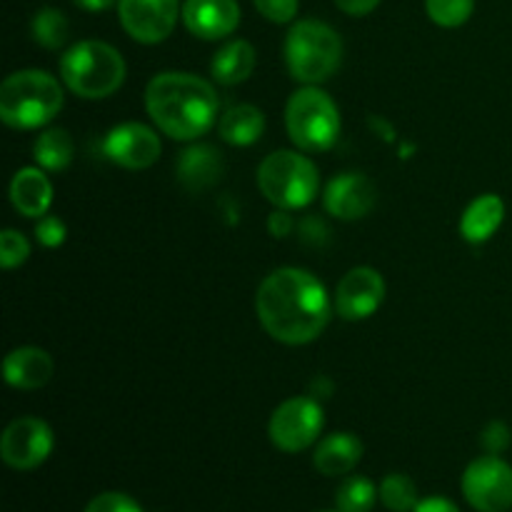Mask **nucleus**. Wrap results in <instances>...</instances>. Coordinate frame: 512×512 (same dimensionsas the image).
Returning <instances> with one entry per match:
<instances>
[{
    "label": "nucleus",
    "instance_id": "1",
    "mask_svg": "<svg viewBox=\"0 0 512 512\" xmlns=\"http://www.w3.org/2000/svg\"><path fill=\"white\" fill-rule=\"evenodd\" d=\"M325 285L303 268H278L260 283L255 313L273 340L285 345L313 343L330 323Z\"/></svg>",
    "mask_w": 512,
    "mask_h": 512
},
{
    "label": "nucleus",
    "instance_id": "2",
    "mask_svg": "<svg viewBox=\"0 0 512 512\" xmlns=\"http://www.w3.org/2000/svg\"><path fill=\"white\" fill-rule=\"evenodd\" d=\"M153 123L173 140H195L213 128L220 100L213 85L193 73H158L145 88Z\"/></svg>",
    "mask_w": 512,
    "mask_h": 512
},
{
    "label": "nucleus",
    "instance_id": "3",
    "mask_svg": "<svg viewBox=\"0 0 512 512\" xmlns=\"http://www.w3.org/2000/svg\"><path fill=\"white\" fill-rule=\"evenodd\" d=\"M63 108V88L45 70H18L0 85V118L8 128L48 125Z\"/></svg>",
    "mask_w": 512,
    "mask_h": 512
},
{
    "label": "nucleus",
    "instance_id": "4",
    "mask_svg": "<svg viewBox=\"0 0 512 512\" xmlns=\"http://www.w3.org/2000/svg\"><path fill=\"white\" fill-rule=\"evenodd\" d=\"M60 78L78 98H108L123 85L125 60L110 43L83 40L65 50L60 58Z\"/></svg>",
    "mask_w": 512,
    "mask_h": 512
},
{
    "label": "nucleus",
    "instance_id": "5",
    "mask_svg": "<svg viewBox=\"0 0 512 512\" xmlns=\"http://www.w3.org/2000/svg\"><path fill=\"white\" fill-rule=\"evenodd\" d=\"M285 63L298 83L320 85L343 63V40L320 20H300L285 35Z\"/></svg>",
    "mask_w": 512,
    "mask_h": 512
},
{
    "label": "nucleus",
    "instance_id": "6",
    "mask_svg": "<svg viewBox=\"0 0 512 512\" xmlns=\"http://www.w3.org/2000/svg\"><path fill=\"white\" fill-rule=\"evenodd\" d=\"M285 128L290 140L305 153H323L338 143L340 110L318 85L295 90L285 108Z\"/></svg>",
    "mask_w": 512,
    "mask_h": 512
},
{
    "label": "nucleus",
    "instance_id": "7",
    "mask_svg": "<svg viewBox=\"0 0 512 512\" xmlns=\"http://www.w3.org/2000/svg\"><path fill=\"white\" fill-rule=\"evenodd\" d=\"M258 188L275 208L300 210L318 195L320 175L310 158L295 150H275L260 163Z\"/></svg>",
    "mask_w": 512,
    "mask_h": 512
},
{
    "label": "nucleus",
    "instance_id": "8",
    "mask_svg": "<svg viewBox=\"0 0 512 512\" xmlns=\"http://www.w3.org/2000/svg\"><path fill=\"white\" fill-rule=\"evenodd\" d=\"M465 500L478 512H508L512 508V468L500 455H483L463 473Z\"/></svg>",
    "mask_w": 512,
    "mask_h": 512
},
{
    "label": "nucleus",
    "instance_id": "9",
    "mask_svg": "<svg viewBox=\"0 0 512 512\" xmlns=\"http://www.w3.org/2000/svg\"><path fill=\"white\" fill-rule=\"evenodd\" d=\"M325 425L323 408L315 398H290L270 418V440L283 453H300L320 438Z\"/></svg>",
    "mask_w": 512,
    "mask_h": 512
},
{
    "label": "nucleus",
    "instance_id": "10",
    "mask_svg": "<svg viewBox=\"0 0 512 512\" xmlns=\"http://www.w3.org/2000/svg\"><path fill=\"white\" fill-rule=\"evenodd\" d=\"M53 430L40 418H15L0 438V458L13 470H35L53 453Z\"/></svg>",
    "mask_w": 512,
    "mask_h": 512
},
{
    "label": "nucleus",
    "instance_id": "11",
    "mask_svg": "<svg viewBox=\"0 0 512 512\" xmlns=\"http://www.w3.org/2000/svg\"><path fill=\"white\" fill-rule=\"evenodd\" d=\"M118 15L130 38L155 45L163 43L178 25L180 0H120Z\"/></svg>",
    "mask_w": 512,
    "mask_h": 512
},
{
    "label": "nucleus",
    "instance_id": "12",
    "mask_svg": "<svg viewBox=\"0 0 512 512\" xmlns=\"http://www.w3.org/2000/svg\"><path fill=\"white\" fill-rule=\"evenodd\" d=\"M105 158L125 170H145L160 158L163 143L158 133L143 123H120L105 135L103 140Z\"/></svg>",
    "mask_w": 512,
    "mask_h": 512
},
{
    "label": "nucleus",
    "instance_id": "13",
    "mask_svg": "<svg viewBox=\"0 0 512 512\" xmlns=\"http://www.w3.org/2000/svg\"><path fill=\"white\" fill-rule=\"evenodd\" d=\"M385 300V280L375 268L360 265L348 270L335 290V310L343 320H365L375 315V310Z\"/></svg>",
    "mask_w": 512,
    "mask_h": 512
},
{
    "label": "nucleus",
    "instance_id": "14",
    "mask_svg": "<svg viewBox=\"0 0 512 512\" xmlns=\"http://www.w3.org/2000/svg\"><path fill=\"white\" fill-rule=\"evenodd\" d=\"M378 190L363 173H343L328 183L323 193L325 210L340 220H360L375 208Z\"/></svg>",
    "mask_w": 512,
    "mask_h": 512
},
{
    "label": "nucleus",
    "instance_id": "15",
    "mask_svg": "<svg viewBox=\"0 0 512 512\" xmlns=\"http://www.w3.org/2000/svg\"><path fill=\"white\" fill-rule=\"evenodd\" d=\"M183 23L195 38H228L240 25V5L238 0H185Z\"/></svg>",
    "mask_w": 512,
    "mask_h": 512
},
{
    "label": "nucleus",
    "instance_id": "16",
    "mask_svg": "<svg viewBox=\"0 0 512 512\" xmlns=\"http://www.w3.org/2000/svg\"><path fill=\"white\" fill-rule=\"evenodd\" d=\"M53 358L43 348H15L3 360V378L10 388L38 390L53 378Z\"/></svg>",
    "mask_w": 512,
    "mask_h": 512
},
{
    "label": "nucleus",
    "instance_id": "17",
    "mask_svg": "<svg viewBox=\"0 0 512 512\" xmlns=\"http://www.w3.org/2000/svg\"><path fill=\"white\" fill-rule=\"evenodd\" d=\"M10 203L25 218H43L53 203V185L40 168H23L10 183Z\"/></svg>",
    "mask_w": 512,
    "mask_h": 512
},
{
    "label": "nucleus",
    "instance_id": "18",
    "mask_svg": "<svg viewBox=\"0 0 512 512\" xmlns=\"http://www.w3.org/2000/svg\"><path fill=\"white\" fill-rule=\"evenodd\" d=\"M363 458V443L353 433H333L318 443L313 453V465L328 478L348 475Z\"/></svg>",
    "mask_w": 512,
    "mask_h": 512
},
{
    "label": "nucleus",
    "instance_id": "19",
    "mask_svg": "<svg viewBox=\"0 0 512 512\" xmlns=\"http://www.w3.org/2000/svg\"><path fill=\"white\" fill-rule=\"evenodd\" d=\"M505 220V203L493 193H485L475 198L473 203L465 208L463 218H460V235L468 243L480 245L488 243Z\"/></svg>",
    "mask_w": 512,
    "mask_h": 512
},
{
    "label": "nucleus",
    "instance_id": "20",
    "mask_svg": "<svg viewBox=\"0 0 512 512\" xmlns=\"http://www.w3.org/2000/svg\"><path fill=\"white\" fill-rule=\"evenodd\" d=\"M223 175V158L213 145H193L178 158V180L188 190H205Z\"/></svg>",
    "mask_w": 512,
    "mask_h": 512
},
{
    "label": "nucleus",
    "instance_id": "21",
    "mask_svg": "<svg viewBox=\"0 0 512 512\" xmlns=\"http://www.w3.org/2000/svg\"><path fill=\"white\" fill-rule=\"evenodd\" d=\"M218 130L225 143L235 145V148H245V145H253L263 135L265 115L263 110L250 103L233 105L223 113Z\"/></svg>",
    "mask_w": 512,
    "mask_h": 512
},
{
    "label": "nucleus",
    "instance_id": "22",
    "mask_svg": "<svg viewBox=\"0 0 512 512\" xmlns=\"http://www.w3.org/2000/svg\"><path fill=\"white\" fill-rule=\"evenodd\" d=\"M210 70L220 85L245 83L255 70V48L248 40H230L215 53Z\"/></svg>",
    "mask_w": 512,
    "mask_h": 512
},
{
    "label": "nucleus",
    "instance_id": "23",
    "mask_svg": "<svg viewBox=\"0 0 512 512\" xmlns=\"http://www.w3.org/2000/svg\"><path fill=\"white\" fill-rule=\"evenodd\" d=\"M75 145L73 138L68 135V130H45V133L38 135V140L33 143V158L35 163L43 170H50V173H58V170H65L70 163H73Z\"/></svg>",
    "mask_w": 512,
    "mask_h": 512
},
{
    "label": "nucleus",
    "instance_id": "24",
    "mask_svg": "<svg viewBox=\"0 0 512 512\" xmlns=\"http://www.w3.org/2000/svg\"><path fill=\"white\" fill-rule=\"evenodd\" d=\"M380 498V490L375 483L365 475H353V478L343 480L335 493V505L340 512H370L375 500Z\"/></svg>",
    "mask_w": 512,
    "mask_h": 512
},
{
    "label": "nucleus",
    "instance_id": "25",
    "mask_svg": "<svg viewBox=\"0 0 512 512\" xmlns=\"http://www.w3.org/2000/svg\"><path fill=\"white\" fill-rule=\"evenodd\" d=\"M30 30H33L35 43L43 45V48L48 50H58L60 45H65V40H68L70 23L58 8H40L38 13H35Z\"/></svg>",
    "mask_w": 512,
    "mask_h": 512
},
{
    "label": "nucleus",
    "instance_id": "26",
    "mask_svg": "<svg viewBox=\"0 0 512 512\" xmlns=\"http://www.w3.org/2000/svg\"><path fill=\"white\" fill-rule=\"evenodd\" d=\"M380 503L390 512H413L418 500V488H415L413 478L403 473H390L380 483Z\"/></svg>",
    "mask_w": 512,
    "mask_h": 512
},
{
    "label": "nucleus",
    "instance_id": "27",
    "mask_svg": "<svg viewBox=\"0 0 512 512\" xmlns=\"http://www.w3.org/2000/svg\"><path fill=\"white\" fill-rule=\"evenodd\" d=\"M425 10L440 28H460L473 15L475 0H425Z\"/></svg>",
    "mask_w": 512,
    "mask_h": 512
},
{
    "label": "nucleus",
    "instance_id": "28",
    "mask_svg": "<svg viewBox=\"0 0 512 512\" xmlns=\"http://www.w3.org/2000/svg\"><path fill=\"white\" fill-rule=\"evenodd\" d=\"M30 255V243L18 230H3L0 235V265L5 270H13L23 265Z\"/></svg>",
    "mask_w": 512,
    "mask_h": 512
},
{
    "label": "nucleus",
    "instance_id": "29",
    "mask_svg": "<svg viewBox=\"0 0 512 512\" xmlns=\"http://www.w3.org/2000/svg\"><path fill=\"white\" fill-rule=\"evenodd\" d=\"M85 512H143V508L125 493H103L90 500Z\"/></svg>",
    "mask_w": 512,
    "mask_h": 512
},
{
    "label": "nucleus",
    "instance_id": "30",
    "mask_svg": "<svg viewBox=\"0 0 512 512\" xmlns=\"http://www.w3.org/2000/svg\"><path fill=\"white\" fill-rule=\"evenodd\" d=\"M255 8L270 23L285 25L298 15V0H255Z\"/></svg>",
    "mask_w": 512,
    "mask_h": 512
},
{
    "label": "nucleus",
    "instance_id": "31",
    "mask_svg": "<svg viewBox=\"0 0 512 512\" xmlns=\"http://www.w3.org/2000/svg\"><path fill=\"white\" fill-rule=\"evenodd\" d=\"M65 235H68L65 223L60 218H55V215H43L38 220V225H35V238L45 248H58V245H63Z\"/></svg>",
    "mask_w": 512,
    "mask_h": 512
},
{
    "label": "nucleus",
    "instance_id": "32",
    "mask_svg": "<svg viewBox=\"0 0 512 512\" xmlns=\"http://www.w3.org/2000/svg\"><path fill=\"white\" fill-rule=\"evenodd\" d=\"M480 443L488 450V455H500L510 448V428L500 420H493L488 428L480 433Z\"/></svg>",
    "mask_w": 512,
    "mask_h": 512
},
{
    "label": "nucleus",
    "instance_id": "33",
    "mask_svg": "<svg viewBox=\"0 0 512 512\" xmlns=\"http://www.w3.org/2000/svg\"><path fill=\"white\" fill-rule=\"evenodd\" d=\"M293 215H290V210H283L278 208L273 215L268 218V230L273 238H288L290 233H293Z\"/></svg>",
    "mask_w": 512,
    "mask_h": 512
},
{
    "label": "nucleus",
    "instance_id": "34",
    "mask_svg": "<svg viewBox=\"0 0 512 512\" xmlns=\"http://www.w3.org/2000/svg\"><path fill=\"white\" fill-rule=\"evenodd\" d=\"M335 5H338L343 13L360 18V15L373 13V10L380 5V0H335Z\"/></svg>",
    "mask_w": 512,
    "mask_h": 512
},
{
    "label": "nucleus",
    "instance_id": "35",
    "mask_svg": "<svg viewBox=\"0 0 512 512\" xmlns=\"http://www.w3.org/2000/svg\"><path fill=\"white\" fill-rule=\"evenodd\" d=\"M413 512H460L458 505L448 498H440V495H433V498H425L415 505Z\"/></svg>",
    "mask_w": 512,
    "mask_h": 512
},
{
    "label": "nucleus",
    "instance_id": "36",
    "mask_svg": "<svg viewBox=\"0 0 512 512\" xmlns=\"http://www.w3.org/2000/svg\"><path fill=\"white\" fill-rule=\"evenodd\" d=\"M73 3L88 13H100V10H108L115 0H73Z\"/></svg>",
    "mask_w": 512,
    "mask_h": 512
},
{
    "label": "nucleus",
    "instance_id": "37",
    "mask_svg": "<svg viewBox=\"0 0 512 512\" xmlns=\"http://www.w3.org/2000/svg\"><path fill=\"white\" fill-rule=\"evenodd\" d=\"M335 512H340V510H335Z\"/></svg>",
    "mask_w": 512,
    "mask_h": 512
}]
</instances>
